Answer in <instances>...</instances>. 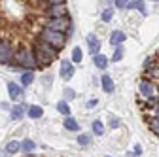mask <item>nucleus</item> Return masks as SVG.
<instances>
[{"instance_id":"nucleus-29","label":"nucleus","mask_w":159,"mask_h":157,"mask_svg":"<svg viewBox=\"0 0 159 157\" xmlns=\"http://www.w3.org/2000/svg\"><path fill=\"white\" fill-rule=\"evenodd\" d=\"M76 96V93H74V89H70V87H66L65 89V101H72Z\"/></svg>"},{"instance_id":"nucleus-11","label":"nucleus","mask_w":159,"mask_h":157,"mask_svg":"<svg viewBox=\"0 0 159 157\" xmlns=\"http://www.w3.org/2000/svg\"><path fill=\"white\" fill-rule=\"evenodd\" d=\"M125 38H127L125 32H121V30H114V32L110 34V44H112V46H121V44L125 42Z\"/></svg>"},{"instance_id":"nucleus-33","label":"nucleus","mask_w":159,"mask_h":157,"mask_svg":"<svg viewBox=\"0 0 159 157\" xmlns=\"http://www.w3.org/2000/svg\"><path fill=\"white\" fill-rule=\"evenodd\" d=\"M97 104H98V101H97V99H91V101L87 102V108H93V106H97Z\"/></svg>"},{"instance_id":"nucleus-17","label":"nucleus","mask_w":159,"mask_h":157,"mask_svg":"<svg viewBox=\"0 0 159 157\" xmlns=\"http://www.w3.org/2000/svg\"><path fill=\"white\" fill-rule=\"evenodd\" d=\"M127 8H131V10H138L140 13H146V6H144V0H133V2H129V6Z\"/></svg>"},{"instance_id":"nucleus-35","label":"nucleus","mask_w":159,"mask_h":157,"mask_svg":"<svg viewBox=\"0 0 159 157\" xmlns=\"http://www.w3.org/2000/svg\"><path fill=\"white\" fill-rule=\"evenodd\" d=\"M157 91H159V87H157Z\"/></svg>"},{"instance_id":"nucleus-6","label":"nucleus","mask_w":159,"mask_h":157,"mask_svg":"<svg viewBox=\"0 0 159 157\" xmlns=\"http://www.w3.org/2000/svg\"><path fill=\"white\" fill-rule=\"evenodd\" d=\"M59 74H61V78L63 80H72L74 78V65H72V61H68V59H63L61 61V68H59Z\"/></svg>"},{"instance_id":"nucleus-22","label":"nucleus","mask_w":159,"mask_h":157,"mask_svg":"<svg viewBox=\"0 0 159 157\" xmlns=\"http://www.w3.org/2000/svg\"><path fill=\"white\" fill-rule=\"evenodd\" d=\"M82 59H84V53L80 47H74L72 49V63H82Z\"/></svg>"},{"instance_id":"nucleus-9","label":"nucleus","mask_w":159,"mask_h":157,"mask_svg":"<svg viewBox=\"0 0 159 157\" xmlns=\"http://www.w3.org/2000/svg\"><path fill=\"white\" fill-rule=\"evenodd\" d=\"M138 91H140V95H142V96H146V99H153L157 89H155L148 80H142V82H140V85H138Z\"/></svg>"},{"instance_id":"nucleus-4","label":"nucleus","mask_w":159,"mask_h":157,"mask_svg":"<svg viewBox=\"0 0 159 157\" xmlns=\"http://www.w3.org/2000/svg\"><path fill=\"white\" fill-rule=\"evenodd\" d=\"M46 27L55 29V30H61V32H68L72 29V23H70L68 15H65V17H51L49 21L46 23Z\"/></svg>"},{"instance_id":"nucleus-27","label":"nucleus","mask_w":159,"mask_h":157,"mask_svg":"<svg viewBox=\"0 0 159 157\" xmlns=\"http://www.w3.org/2000/svg\"><path fill=\"white\" fill-rule=\"evenodd\" d=\"M21 148H23V150H25V151L29 153V151H32V150H34V142L27 138V140H23V144H21Z\"/></svg>"},{"instance_id":"nucleus-7","label":"nucleus","mask_w":159,"mask_h":157,"mask_svg":"<svg viewBox=\"0 0 159 157\" xmlns=\"http://www.w3.org/2000/svg\"><path fill=\"white\" fill-rule=\"evenodd\" d=\"M85 42H87V47H89V53L91 55H97L98 51H101V40L97 38V34L89 32L87 38H85Z\"/></svg>"},{"instance_id":"nucleus-15","label":"nucleus","mask_w":159,"mask_h":157,"mask_svg":"<svg viewBox=\"0 0 159 157\" xmlns=\"http://www.w3.org/2000/svg\"><path fill=\"white\" fill-rule=\"evenodd\" d=\"M27 114H29V117H32V119H38V117L44 115V110L40 108V106H29L27 108Z\"/></svg>"},{"instance_id":"nucleus-13","label":"nucleus","mask_w":159,"mask_h":157,"mask_svg":"<svg viewBox=\"0 0 159 157\" xmlns=\"http://www.w3.org/2000/svg\"><path fill=\"white\" fill-rule=\"evenodd\" d=\"M93 63H95V66H97V68L104 70V68L108 66V59H106V55L97 53V55H93Z\"/></svg>"},{"instance_id":"nucleus-28","label":"nucleus","mask_w":159,"mask_h":157,"mask_svg":"<svg viewBox=\"0 0 159 157\" xmlns=\"http://www.w3.org/2000/svg\"><path fill=\"white\" fill-rule=\"evenodd\" d=\"M114 2H116V8L117 10H125L129 6V0H114Z\"/></svg>"},{"instance_id":"nucleus-18","label":"nucleus","mask_w":159,"mask_h":157,"mask_svg":"<svg viewBox=\"0 0 159 157\" xmlns=\"http://www.w3.org/2000/svg\"><path fill=\"white\" fill-rule=\"evenodd\" d=\"M93 132H95L97 136H102V134H104V123H102L101 119H95V121H93Z\"/></svg>"},{"instance_id":"nucleus-1","label":"nucleus","mask_w":159,"mask_h":157,"mask_svg":"<svg viewBox=\"0 0 159 157\" xmlns=\"http://www.w3.org/2000/svg\"><path fill=\"white\" fill-rule=\"evenodd\" d=\"M32 51H34V57H36L38 66H49L55 59H57V51L59 49H55L53 46H49V44H46L42 40H38L34 44Z\"/></svg>"},{"instance_id":"nucleus-34","label":"nucleus","mask_w":159,"mask_h":157,"mask_svg":"<svg viewBox=\"0 0 159 157\" xmlns=\"http://www.w3.org/2000/svg\"><path fill=\"white\" fill-rule=\"evenodd\" d=\"M155 114H157V115H159V106H157V108H155Z\"/></svg>"},{"instance_id":"nucleus-30","label":"nucleus","mask_w":159,"mask_h":157,"mask_svg":"<svg viewBox=\"0 0 159 157\" xmlns=\"http://www.w3.org/2000/svg\"><path fill=\"white\" fill-rule=\"evenodd\" d=\"M140 153H142V146H140V144H136V146H134V151L129 153V155H140Z\"/></svg>"},{"instance_id":"nucleus-23","label":"nucleus","mask_w":159,"mask_h":157,"mask_svg":"<svg viewBox=\"0 0 159 157\" xmlns=\"http://www.w3.org/2000/svg\"><path fill=\"white\" fill-rule=\"evenodd\" d=\"M123 59V47L119 46V47H116V51H114V57H112V61L114 63H119Z\"/></svg>"},{"instance_id":"nucleus-2","label":"nucleus","mask_w":159,"mask_h":157,"mask_svg":"<svg viewBox=\"0 0 159 157\" xmlns=\"http://www.w3.org/2000/svg\"><path fill=\"white\" fill-rule=\"evenodd\" d=\"M66 38H68V36H66L65 32L55 30V29H49V27H44V30L38 34V40H42V42H46V44L53 46V47H55V49H59V51L65 47Z\"/></svg>"},{"instance_id":"nucleus-24","label":"nucleus","mask_w":159,"mask_h":157,"mask_svg":"<svg viewBox=\"0 0 159 157\" xmlns=\"http://www.w3.org/2000/svg\"><path fill=\"white\" fill-rule=\"evenodd\" d=\"M78 144H80V146H89V144H91L89 134H80V136H78Z\"/></svg>"},{"instance_id":"nucleus-5","label":"nucleus","mask_w":159,"mask_h":157,"mask_svg":"<svg viewBox=\"0 0 159 157\" xmlns=\"http://www.w3.org/2000/svg\"><path fill=\"white\" fill-rule=\"evenodd\" d=\"M15 59L13 47L10 42H0V65H10Z\"/></svg>"},{"instance_id":"nucleus-26","label":"nucleus","mask_w":159,"mask_h":157,"mask_svg":"<svg viewBox=\"0 0 159 157\" xmlns=\"http://www.w3.org/2000/svg\"><path fill=\"white\" fill-rule=\"evenodd\" d=\"M150 129H152V132H155V134L159 136V115L155 117L153 121H150Z\"/></svg>"},{"instance_id":"nucleus-25","label":"nucleus","mask_w":159,"mask_h":157,"mask_svg":"<svg viewBox=\"0 0 159 157\" xmlns=\"http://www.w3.org/2000/svg\"><path fill=\"white\" fill-rule=\"evenodd\" d=\"M112 15H114V10H112V8H108V10H104V11H102L101 19H102L104 23H108V21H112Z\"/></svg>"},{"instance_id":"nucleus-21","label":"nucleus","mask_w":159,"mask_h":157,"mask_svg":"<svg viewBox=\"0 0 159 157\" xmlns=\"http://www.w3.org/2000/svg\"><path fill=\"white\" fill-rule=\"evenodd\" d=\"M57 110L61 112L63 115H70V106H68L66 101H61V102H59V104H57Z\"/></svg>"},{"instance_id":"nucleus-8","label":"nucleus","mask_w":159,"mask_h":157,"mask_svg":"<svg viewBox=\"0 0 159 157\" xmlns=\"http://www.w3.org/2000/svg\"><path fill=\"white\" fill-rule=\"evenodd\" d=\"M46 11H48L49 17H65V15H68L66 4H53V6H49Z\"/></svg>"},{"instance_id":"nucleus-3","label":"nucleus","mask_w":159,"mask_h":157,"mask_svg":"<svg viewBox=\"0 0 159 157\" xmlns=\"http://www.w3.org/2000/svg\"><path fill=\"white\" fill-rule=\"evenodd\" d=\"M15 61L21 65V66L30 68V70H34V68L38 66L36 57H34V51L29 49V47H19V49L15 51Z\"/></svg>"},{"instance_id":"nucleus-31","label":"nucleus","mask_w":159,"mask_h":157,"mask_svg":"<svg viewBox=\"0 0 159 157\" xmlns=\"http://www.w3.org/2000/svg\"><path fill=\"white\" fill-rule=\"evenodd\" d=\"M110 127H112V129H117V127H119V119L112 117V119H110Z\"/></svg>"},{"instance_id":"nucleus-16","label":"nucleus","mask_w":159,"mask_h":157,"mask_svg":"<svg viewBox=\"0 0 159 157\" xmlns=\"http://www.w3.org/2000/svg\"><path fill=\"white\" fill-rule=\"evenodd\" d=\"M25 114H27V106H13V110H11V117H13V119H21Z\"/></svg>"},{"instance_id":"nucleus-19","label":"nucleus","mask_w":159,"mask_h":157,"mask_svg":"<svg viewBox=\"0 0 159 157\" xmlns=\"http://www.w3.org/2000/svg\"><path fill=\"white\" fill-rule=\"evenodd\" d=\"M32 82H34V74H32V70H27V72L21 74V83H23V85H30Z\"/></svg>"},{"instance_id":"nucleus-12","label":"nucleus","mask_w":159,"mask_h":157,"mask_svg":"<svg viewBox=\"0 0 159 157\" xmlns=\"http://www.w3.org/2000/svg\"><path fill=\"white\" fill-rule=\"evenodd\" d=\"M101 85H102L104 93H114V89H116V85H114V80H112V78H110L108 74H104V76H102Z\"/></svg>"},{"instance_id":"nucleus-32","label":"nucleus","mask_w":159,"mask_h":157,"mask_svg":"<svg viewBox=\"0 0 159 157\" xmlns=\"http://www.w3.org/2000/svg\"><path fill=\"white\" fill-rule=\"evenodd\" d=\"M46 2H48L49 6H53V4H65L66 0H46Z\"/></svg>"},{"instance_id":"nucleus-10","label":"nucleus","mask_w":159,"mask_h":157,"mask_svg":"<svg viewBox=\"0 0 159 157\" xmlns=\"http://www.w3.org/2000/svg\"><path fill=\"white\" fill-rule=\"evenodd\" d=\"M8 93H10V99H11V101H19V99L23 96L21 85H17V83H13V82H8Z\"/></svg>"},{"instance_id":"nucleus-20","label":"nucleus","mask_w":159,"mask_h":157,"mask_svg":"<svg viewBox=\"0 0 159 157\" xmlns=\"http://www.w3.org/2000/svg\"><path fill=\"white\" fill-rule=\"evenodd\" d=\"M19 148H21V144L17 140H11V142L6 144V153H15V151H19Z\"/></svg>"},{"instance_id":"nucleus-14","label":"nucleus","mask_w":159,"mask_h":157,"mask_svg":"<svg viewBox=\"0 0 159 157\" xmlns=\"http://www.w3.org/2000/svg\"><path fill=\"white\" fill-rule=\"evenodd\" d=\"M63 125H65V129H68V131H80V125H78V121L74 119V117H70V115H65V121H63Z\"/></svg>"}]
</instances>
